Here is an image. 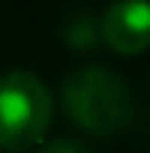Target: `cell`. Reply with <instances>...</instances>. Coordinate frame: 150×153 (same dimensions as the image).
<instances>
[{"mask_svg": "<svg viewBox=\"0 0 150 153\" xmlns=\"http://www.w3.org/2000/svg\"><path fill=\"white\" fill-rule=\"evenodd\" d=\"M62 111L75 127L95 137H108L131 124L134 94L111 68L85 65L62 82Z\"/></svg>", "mask_w": 150, "mask_h": 153, "instance_id": "obj_1", "label": "cell"}, {"mask_svg": "<svg viewBox=\"0 0 150 153\" xmlns=\"http://www.w3.org/2000/svg\"><path fill=\"white\" fill-rule=\"evenodd\" d=\"M52 91L36 72L13 68L0 75V150H39L43 137L52 127Z\"/></svg>", "mask_w": 150, "mask_h": 153, "instance_id": "obj_2", "label": "cell"}, {"mask_svg": "<svg viewBox=\"0 0 150 153\" xmlns=\"http://www.w3.org/2000/svg\"><path fill=\"white\" fill-rule=\"evenodd\" d=\"M101 42L124 59L150 49V3H114L101 13Z\"/></svg>", "mask_w": 150, "mask_h": 153, "instance_id": "obj_3", "label": "cell"}, {"mask_svg": "<svg viewBox=\"0 0 150 153\" xmlns=\"http://www.w3.org/2000/svg\"><path fill=\"white\" fill-rule=\"evenodd\" d=\"M101 36V26H95L91 16H82L78 23L65 26V39L75 46V49H85V46H95V39Z\"/></svg>", "mask_w": 150, "mask_h": 153, "instance_id": "obj_4", "label": "cell"}, {"mask_svg": "<svg viewBox=\"0 0 150 153\" xmlns=\"http://www.w3.org/2000/svg\"><path fill=\"white\" fill-rule=\"evenodd\" d=\"M36 153H91V150L85 147V143H78V140H65V137H59V140H46Z\"/></svg>", "mask_w": 150, "mask_h": 153, "instance_id": "obj_5", "label": "cell"}]
</instances>
